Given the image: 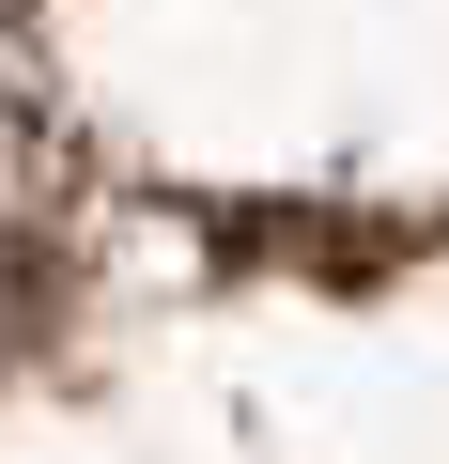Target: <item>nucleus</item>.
Wrapping results in <instances>:
<instances>
[{"mask_svg":"<svg viewBox=\"0 0 449 464\" xmlns=\"http://www.w3.org/2000/svg\"><path fill=\"white\" fill-rule=\"evenodd\" d=\"M47 295H63V170H47V140L16 109H0V356L47 325Z\"/></svg>","mask_w":449,"mask_h":464,"instance_id":"f257e3e1","label":"nucleus"}]
</instances>
